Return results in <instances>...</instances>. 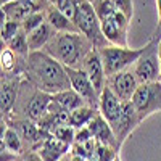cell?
Returning <instances> with one entry per match:
<instances>
[{"label": "cell", "instance_id": "cell-1", "mask_svg": "<svg viewBox=\"0 0 161 161\" xmlns=\"http://www.w3.org/2000/svg\"><path fill=\"white\" fill-rule=\"evenodd\" d=\"M26 74L29 82L39 90L55 95L71 89L66 68L50 57L47 52H31L26 61Z\"/></svg>", "mask_w": 161, "mask_h": 161}, {"label": "cell", "instance_id": "cell-2", "mask_svg": "<svg viewBox=\"0 0 161 161\" xmlns=\"http://www.w3.org/2000/svg\"><path fill=\"white\" fill-rule=\"evenodd\" d=\"M90 50H93V45L80 32H57L45 47L48 55L64 68H80Z\"/></svg>", "mask_w": 161, "mask_h": 161}, {"label": "cell", "instance_id": "cell-3", "mask_svg": "<svg viewBox=\"0 0 161 161\" xmlns=\"http://www.w3.org/2000/svg\"><path fill=\"white\" fill-rule=\"evenodd\" d=\"M147 47L143 48H129V47H118V45H106L98 50L100 58L105 68L106 79L129 69V66L136 64L140 57L145 53Z\"/></svg>", "mask_w": 161, "mask_h": 161}, {"label": "cell", "instance_id": "cell-4", "mask_svg": "<svg viewBox=\"0 0 161 161\" xmlns=\"http://www.w3.org/2000/svg\"><path fill=\"white\" fill-rule=\"evenodd\" d=\"M74 24L77 31L90 40L93 47H98V50L106 47V39L102 32V24L95 13V8H93V3L87 2V0H80L74 18Z\"/></svg>", "mask_w": 161, "mask_h": 161}, {"label": "cell", "instance_id": "cell-5", "mask_svg": "<svg viewBox=\"0 0 161 161\" xmlns=\"http://www.w3.org/2000/svg\"><path fill=\"white\" fill-rule=\"evenodd\" d=\"M140 121L161 111V82L140 84L130 100Z\"/></svg>", "mask_w": 161, "mask_h": 161}, {"label": "cell", "instance_id": "cell-6", "mask_svg": "<svg viewBox=\"0 0 161 161\" xmlns=\"http://www.w3.org/2000/svg\"><path fill=\"white\" fill-rule=\"evenodd\" d=\"M66 73H68V77H69L71 89L82 97V100L86 102L87 106H92V108L98 110L100 93L90 82L89 76L80 68H66Z\"/></svg>", "mask_w": 161, "mask_h": 161}, {"label": "cell", "instance_id": "cell-7", "mask_svg": "<svg viewBox=\"0 0 161 161\" xmlns=\"http://www.w3.org/2000/svg\"><path fill=\"white\" fill-rule=\"evenodd\" d=\"M102 24V32L105 39L118 47H127V28H129V19L123 13H113L111 16L100 21Z\"/></svg>", "mask_w": 161, "mask_h": 161}, {"label": "cell", "instance_id": "cell-8", "mask_svg": "<svg viewBox=\"0 0 161 161\" xmlns=\"http://www.w3.org/2000/svg\"><path fill=\"white\" fill-rule=\"evenodd\" d=\"M150 47H147L145 53L140 57V60L134 64V74L139 86L140 84H152V82H161V63L158 60L156 53L148 52Z\"/></svg>", "mask_w": 161, "mask_h": 161}, {"label": "cell", "instance_id": "cell-9", "mask_svg": "<svg viewBox=\"0 0 161 161\" xmlns=\"http://www.w3.org/2000/svg\"><path fill=\"white\" fill-rule=\"evenodd\" d=\"M106 87H110V90L123 103H127L132 100L134 93H136V90L139 87V82L136 79L134 71L126 69V71H121V73L106 79Z\"/></svg>", "mask_w": 161, "mask_h": 161}, {"label": "cell", "instance_id": "cell-10", "mask_svg": "<svg viewBox=\"0 0 161 161\" xmlns=\"http://www.w3.org/2000/svg\"><path fill=\"white\" fill-rule=\"evenodd\" d=\"M80 69L89 76L90 82L97 89V92L102 93L103 89L106 87V84H105L106 82V74H105V68H103V63H102L100 53H98L97 48H93L87 53V57L82 61Z\"/></svg>", "mask_w": 161, "mask_h": 161}, {"label": "cell", "instance_id": "cell-11", "mask_svg": "<svg viewBox=\"0 0 161 161\" xmlns=\"http://www.w3.org/2000/svg\"><path fill=\"white\" fill-rule=\"evenodd\" d=\"M139 123H140V118H139V113L136 111V108H134V105L130 102L124 103L123 105V113H121L119 119L116 121V124L111 126L114 136L118 139L119 147L126 140V137L129 136V134L137 127Z\"/></svg>", "mask_w": 161, "mask_h": 161}, {"label": "cell", "instance_id": "cell-12", "mask_svg": "<svg viewBox=\"0 0 161 161\" xmlns=\"http://www.w3.org/2000/svg\"><path fill=\"white\" fill-rule=\"evenodd\" d=\"M86 102L82 100V97L79 95L77 92H74L73 89H68L64 92L55 93L52 95V103H50V108L48 113H71L80 106H84Z\"/></svg>", "mask_w": 161, "mask_h": 161}, {"label": "cell", "instance_id": "cell-13", "mask_svg": "<svg viewBox=\"0 0 161 161\" xmlns=\"http://www.w3.org/2000/svg\"><path fill=\"white\" fill-rule=\"evenodd\" d=\"M123 102H121L114 93L110 90V87H105L100 93V102H98V111L100 114L108 121L110 126L116 124L121 113H123Z\"/></svg>", "mask_w": 161, "mask_h": 161}, {"label": "cell", "instance_id": "cell-14", "mask_svg": "<svg viewBox=\"0 0 161 161\" xmlns=\"http://www.w3.org/2000/svg\"><path fill=\"white\" fill-rule=\"evenodd\" d=\"M89 129H90V132H92L93 139H95L98 143L108 145V147H111V148H114V150L119 148L118 139H116V136H114V132H113L110 123L100 114V111H98V114H97L95 118L92 119V123L89 124Z\"/></svg>", "mask_w": 161, "mask_h": 161}, {"label": "cell", "instance_id": "cell-15", "mask_svg": "<svg viewBox=\"0 0 161 161\" xmlns=\"http://www.w3.org/2000/svg\"><path fill=\"white\" fill-rule=\"evenodd\" d=\"M50 103H52V95L44 92H36L29 98L28 105H26V116H28V119L39 123L48 113Z\"/></svg>", "mask_w": 161, "mask_h": 161}, {"label": "cell", "instance_id": "cell-16", "mask_svg": "<svg viewBox=\"0 0 161 161\" xmlns=\"http://www.w3.org/2000/svg\"><path fill=\"white\" fill-rule=\"evenodd\" d=\"M68 150H71L69 145L60 142L53 136H48V137H45V140L40 142L37 153L44 161H60L61 158H64V153Z\"/></svg>", "mask_w": 161, "mask_h": 161}, {"label": "cell", "instance_id": "cell-17", "mask_svg": "<svg viewBox=\"0 0 161 161\" xmlns=\"http://www.w3.org/2000/svg\"><path fill=\"white\" fill-rule=\"evenodd\" d=\"M36 3H32L31 0H16L7 5H2V13L7 16L8 21L13 23H23L31 13H34Z\"/></svg>", "mask_w": 161, "mask_h": 161}, {"label": "cell", "instance_id": "cell-18", "mask_svg": "<svg viewBox=\"0 0 161 161\" xmlns=\"http://www.w3.org/2000/svg\"><path fill=\"white\" fill-rule=\"evenodd\" d=\"M55 29L52 28L48 23H44L42 26H39L37 29L28 34V44H29V52H40L42 47H47V44L52 40V37L55 36Z\"/></svg>", "mask_w": 161, "mask_h": 161}, {"label": "cell", "instance_id": "cell-19", "mask_svg": "<svg viewBox=\"0 0 161 161\" xmlns=\"http://www.w3.org/2000/svg\"><path fill=\"white\" fill-rule=\"evenodd\" d=\"M45 18H47V23L55 29V32H79L76 24L68 16H64L57 7L48 8Z\"/></svg>", "mask_w": 161, "mask_h": 161}, {"label": "cell", "instance_id": "cell-20", "mask_svg": "<svg viewBox=\"0 0 161 161\" xmlns=\"http://www.w3.org/2000/svg\"><path fill=\"white\" fill-rule=\"evenodd\" d=\"M98 114V111L92 106H80V108L74 110L69 113V126H73L74 129H80V127H86L92 123V119Z\"/></svg>", "mask_w": 161, "mask_h": 161}, {"label": "cell", "instance_id": "cell-21", "mask_svg": "<svg viewBox=\"0 0 161 161\" xmlns=\"http://www.w3.org/2000/svg\"><path fill=\"white\" fill-rule=\"evenodd\" d=\"M2 145L7 150H10L11 153H21L23 143H21V136L16 132V129L8 127L7 124L2 123Z\"/></svg>", "mask_w": 161, "mask_h": 161}, {"label": "cell", "instance_id": "cell-22", "mask_svg": "<svg viewBox=\"0 0 161 161\" xmlns=\"http://www.w3.org/2000/svg\"><path fill=\"white\" fill-rule=\"evenodd\" d=\"M16 95H18V87L15 82H8V80L2 82V95H0V98H2V103H0L2 105V113L7 114L13 108Z\"/></svg>", "mask_w": 161, "mask_h": 161}, {"label": "cell", "instance_id": "cell-23", "mask_svg": "<svg viewBox=\"0 0 161 161\" xmlns=\"http://www.w3.org/2000/svg\"><path fill=\"white\" fill-rule=\"evenodd\" d=\"M7 47L10 50H13L16 55H28L29 52V44H28V34H26L23 29L13 37L10 42H7Z\"/></svg>", "mask_w": 161, "mask_h": 161}, {"label": "cell", "instance_id": "cell-24", "mask_svg": "<svg viewBox=\"0 0 161 161\" xmlns=\"http://www.w3.org/2000/svg\"><path fill=\"white\" fill-rule=\"evenodd\" d=\"M52 136L55 137V139H58L60 142H63V143H66V145H73L74 143V136H76V129L73 127V126H69V124H61V126H58L55 130L52 132Z\"/></svg>", "mask_w": 161, "mask_h": 161}, {"label": "cell", "instance_id": "cell-25", "mask_svg": "<svg viewBox=\"0 0 161 161\" xmlns=\"http://www.w3.org/2000/svg\"><path fill=\"white\" fill-rule=\"evenodd\" d=\"M80 0H55L57 8L63 13L64 16H68L73 23L76 18V13H77V7H79Z\"/></svg>", "mask_w": 161, "mask_h": 161}, {"label": "cell", "instance_id": "cell-26", "mask_svg": "<svg viewBox=\"0 0 161 161\" xmlns=\"http://www.w3.org/2000/svg\"><path fill=\"white\" fill-rule=\"evenodd\" d=\"M116 152H118V150L111 148V147L97 142L95 152H93V156H92V158H95L97 161H116V159H118Z\"/></svg>", "mask_w": 161, "mask_h": 161}, {"label": "cell", "instance_id": "cell-27", "mask_svg": "<svg viewBox=\"0 0 161 161\" xmlns=\"http://www.w3.org/2000/svg\"><path fill=\"white\" fill-rule=\"evenodd\" d=\"M44 23H45V19H44L42 13L34 11V13H31V15L21 23V28H23V31H24L26 34H29V32H32L34 29H37L39 26H42Z\"/></svg>", "mask_w": 161, "mask_h": 161}, {"label": "cell", "instance_id": "cell-28", "mask_svg": "<svg viewBox=\"0 0 161 161\" xmlns=\"http://www.w3.org/2000/svg\"><path fill=\"white\" fill-rule=\"evenodd\" d=\"M21 23H13V21H7L2 24V40L7 44L15 37L19 31H21Z\"/></svg>", "mask_w": 161, "mask_h": 161}, {"label": "cell", "instance_id": "cell-29", "mask_svg": "<svg viewBox=\"0 0 161 161\" xmlns=\"http://www.w3.org/2000/svg\"><path fill=\"white\" fill-rule=\"evenodd\" d=\"M16 66V57L15 52L10 50L8 47L2 50V69L3 71H13V68Z\"/></svg>", "mask_w": 161, "mask_h": 161}, {"label": "cell", "instance_id": "cell-30", "mask_svg": "<svg viewBox=\"0 0 161 161\" xmlns=\"http://www.w3.org/2000/svg\"><path fill=\"white\" fill-rule=\"evenodd\" d=\"M113 3H114L116 10L119 13H123V15L130 21V18L134 15V3H132V0H113Z\"/></svg>", "mask_w": 161, "mask_h": 161}, {"label": "cell", "instance_id": "cell-31", "mask_svg": "<svg viewBox=\"0 0 161 161\" xmlns=\"http://www.w3.org/2000/svg\"><path fill=\"white\" fill-rule=\"evenodd\" d=\"M92 139H93V136H92L89 126L80 127V129H76V136H74V142H76V143H86V142H89V140H92Z\"/></svg>", "mask_w": 161, "mask_h": 161}, {"label": "cell", "instance_id": "cell-32", "mask_svg": "<svg viewBox=\"0 0 161 161\" xmlns=\"http://www.w3.org/2000/svg\"><path fill=\"white\" fill-rule=\"evenodd\" d=\"M24 161H44V159L39 156V153H37V152H32V153H29L28 156H26V159H24Z\"/></svg>", "mask_w": 161, "mask_h": 161}, {"label": "cell", "instance_id": "cell-33", "mask_svg": "<svg viewBox=\"0 0 161 161\" xmlns=\"http://www.w3.org/2000/svg\"><path fill=\"white\" fill-rule=\"evenodd\" d=\"M69 161H87V158L79 156V155H71V156H69Z\"/></svg>", "mask_w": 161, "mask_h": 161}, {"label": "cell", "instance_id": "cell-34", "mask_svg": "<svg viewBox=\"0 0 161 161\" xmlns=\"http://www.w3.org/2000/svg\"><path fill=\"white\" fill-rule=\"evenodd\" d=\"M156 7H158V18H159V26H161V0H156Z\"/></svg>", "mask_w": 161, "mask_h": 161}, {"label": "cell", "instance_id": "cell-35", "mask_svg": "<svg viewBox=\"0 0 161 161\" xmlns=\"http://www.w3.org/2000/svg\"><path fill=\"white\" fill-rule=\"evenodd\" d=\"M156 55H158V60H159V63H161V40H159L158 45H156Z\"/></svg>", "mask_w": 161, "mask_h": 161}, {"label": "cell", "instance_id": "cell-36", "mask_svg": "<svg viewBox=\"0 0 161 161\" xmlns=\"http://www.w3.org/2000/svg\"><path fill=\"white\" fill-rule=\"evenodd\" d=\"M11 2H16V0H2V5H7V3H11Z\"/></svg>", "mask_w": 161, "mask_h": 161}, {"label": "cell", "instance_id": "cell-37", "mask_svg": "<svg viewBox=\"0 0 161 161\" xmlns=\"http://www.w3.org/2000/svg\"><path fill=\"white\" fill-rule=\"evenodd\" d=\"M60 161H69V158H68V156H64V158H61Z\"/></svg>", "mask_w": 161, "mask_h": 161}, {"label": "cell", "instance_id": "cell-38", "mask_svg": "<svg viewBox=\"0 0 161 161\" xmlns=\"http://www.w3.org/2000/svg\"><path fill=\"white\" fill-rule=\"evenodd\" d=\"M87 161H97V159H95V158H89Z\"/></svg>", "mask_w": 161, "mask_h": 161}, {"label": "cell", "instance_id": "cell-39", "mask_svg": "<svg viewBox=\"0 0 161 161\" xmlns=\"http://www.w3.org/2000/svg\"><path fill=\"white\" fill-rule=\"evenodd\" d=\"M31 2H32V3H37V2H39V0H31Z\"/></svg>", "mask_w": 161, "mask_h": 161}, {"label": "cell", "instance_id": "cell-40", "mask_svg": "<svg viewBox=\"0 0 161 161\" xmlns=\"http://www.w3.org/2000/svg\"><path fill=\"white\" fill-rule=\"evenodd\" d=\"M116 161H118V159H116Z\"/></svg>", "mask_w": 161, "mask_h": 161}, {"label": "cell", "instance_id": "cell-41", "mask_svg": "<svg viewBox=\"0 0 161 161\" xmlns=\"http://www.w3.org/2000/svg\"><path fill=\"white\" fill-rule=\"evenodd\" d=\"M118 161H119V159H118Z\"/></svg>", "mask_w": 161, "mask_h": 161}]
</instances>
